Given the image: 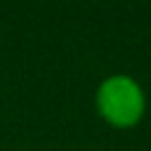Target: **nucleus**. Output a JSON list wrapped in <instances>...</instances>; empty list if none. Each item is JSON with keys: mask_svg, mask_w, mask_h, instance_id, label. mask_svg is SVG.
<instances>
[{"mask_svg": "<svg viewBox=\"0 0 151 151\" xmlns=\"http://www.w3.org/2000/svg\"><path fill=\"white\" fill-rule=\"evenodd\" d=\"M94 111L106 125L130 130L139 125L146 113V92L137 78L127 73H111L97 85Z\"/></svg>", "mask_w": 151, "mask_h": 151, "instance_id": "obj_1", "label": "nucleus"}]
</instances>
